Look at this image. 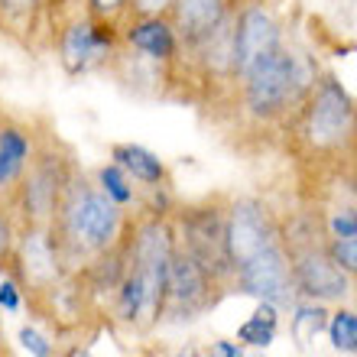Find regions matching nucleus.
<instances>
[{
    "mask_svg": "<svg viewBox=\"0 0 357 357\" xmlns=\"http://www.w3.org/2000/svg\"><path fill=\"white\" fill-rule=\"evenodd\" d=\"M127 218L130 215L121 205H114L91 176H85L82 169L72 172L56 205V215L49 221V231H52L66 270H85L94 257L121 244Z\"/></svg>",
    "mask_w": 357,
    "mask_h": 357,
    "instance_id": "1",
    "label": "nucleus"
},
{
    "mask_svg": "<svg viewBox=\"0 0 357 357\" xmlns=\"http://www.w3.org/2000/svg\"><path fill=\"white\" fill-rule=\"evenodd\" d=\"M319 75L321 72L312 59L282 43L280 49L257 59L234 82L237 101L254 123H264V127L282 123L299 111V104L305 101V94Z\"/></svg>",
    "mask_w": 357,
    "mask_h": 357,
    "instance_id": "2",
    "label": "nucleus"
},
{
    "mask_svg": "<svg viewBox=\"0 0 357 357\" xmlns=\"http://www.w3.org/2000/svg\"><path fill=\"white\" fill-rule=\"evenodd\" d=\"M354 94L341 85L331 72H321L299 104L296 137L312 160L351 156L354 150Z\"/></svg>",
    "mask_w": 357,
    "mask_h": 357,
    "instance_id": "3",
    "label": "nucleus"
},
{
    "mask_svg": "<svg viewBox=\"0 0 357 357\" xmlns=\"http://www.w3.org/2000/svg\"><path fill=\"white\" fill-rule=\"evenodd\" d=\"M75 169H78V162L59 143L56 133H43L26 176H23L17 195L10 202V211L17 218V227L49 225L52 215H56L59 198H62V192H66L68 178H72Z\"/></svg>",
    "mask_w": 357,
    "mask_h": 357,
    "instance_id": "4",
    "label": "nucleus"
},
{
    "mask_svg": "<svg viewBox=\"0 0 357 357\" xmlns=\"http://www.w3.org/2000/svg\"><path fill=\"white\" fill-rule=\"evenodd\" d=\"M121 23H111V20H94L82 10L68 13L56 29V39H52V49H56V59L62 72L68 78L88 75V72H98V68L111 66L114 59L121 56Z\"/></svg>",
    "mask_w": 357,
    "mask_h": 357,
    "instance_id": "5",
    "label": "nucleus"
},
{
    "mask_svg": "<svg viewBox=\"0 0 357 357\" xmlns=\"http://www.w3.org/2000/svg\"><path fill=\"white\" fill-rule=\"evenodd\" d=\"M225 215H227V208L215 205V202L188 205L182 211H172L178 247L195 257L221 286L227 280H234V270H231L227 247H225Z\"/></svg>",
    "mask_w": 357,
    "mask_h": 357,
    "instance_id": "6",
    "label": "nucleus"
},
{
    "mask_svg": "<svg viewBox=\"0 0 357 357\" xmlns=\"http://www.w3.org/2000/svg\"><path fill=\"white\" fill-rule=\"evenodd\" d=\"M282 247L289 254L292 266V286L296 296H305L312 302H341L351 296V276L341 270L328 254V241H315V237H282Z\"/></svg>",
    "mask_w": 357,
    "mask_h": 357,
    "instance_id": "7",
    "label": "nucleus"
},
{
    "mask_svg": "<svg viewBox=\"0 0 357 357\" xmlns=\"http://www.w3.org/2000/svg\"><path fill=\"white\" fill-rule=\"evenodd\" d=\"M221 282L198 264L192 254L176 247L169 273H166V292H162L160 321H192L218 302Z\"/></svg>",
    "mask_w": 357,
    "mask_h": 357,
    "instance_id": "8",
    "label": "nucleus"
},
{
    "mask_svg": "<svg viewBox=\"0 0 357 357\" xmlns=\"http://www.w3.org/2000/svg\"><path fill=\"white\" fill-rule=\"evenodd\" d=\"M66 264L59 254L56 241L49 225H23L17 231V247H13V260H10L7 276L20 282L23 296H36V292L56 286L66 276Z\"/></svg>",
    "mask_w": 357,
    "mask_h": 357,
    "instance_id": "9",
    "label": "nucleus"
},
{
    "mask_svg": "<svg viewBox=\"0 0 357 357\" xmlns=\"http://www.w3.org/2000/svg\"><path fill=\"white\" fill-rule=\"evenodd\" d=\"M280 225L273 221L270 208L260 198H234L225 215V247L231 270L244 266L250 257L280 241Z\"/></svg>",
    "mask_w": 357,
    "mask_h": 357,
    "instance_id": "10",
    "label": "nucleus"
},
{
    "mask_svg": "<svg viewBox=\"0 0 357 357\" xmlns=\"http://www.w3.org/2000/svg\"><path fill=\"white\" fill-rule=\"evenodd\" d=\"M234 23V82L254 66L257 59L282 46V23L266 0L231 3Z\"/></svg>",
    "mask_w": 357,
    "mask_h": 357,
    "instance_id": "11",
    "label": "nucleus"
},
{
    "mask_svg": "<svg viewBox=\"0 0 357 357\" xmlns=\"http://www.w3.org/2000/svg\"><path fill=\"white\" fill-rule=\"evenodd\" d=\"M234 282L244 296H254L257 302H270L276 309H289L296 302V286H292V266L282 241L270 244L257 257H250L244 266L234 270Z\"/></svg>",
    "mask_w": 357,
    "mask_h": 357,
    "instance_id": "12",
    "label": "nucleus"
},
{
    "mask_svg": "<svg viewBox=\"0 0 357 357\" xmlns=\"http://www.w3.org/2000/svg\"><path fill=\"white\" fill-rule=\"evenodd\" d=\"M62 20L66 13L59 0H0V36L23 49L52 46Z\"/></svg>",
    "mask_w": 357,
    "mask_h": 357,
    "instance_id": "13",
    "label": "nucleus"
},
{
    "mask_svg": "<svg viewBox=\"0 0 357 357\" xmlns=\"http://www.w3.org/2000/svg\"><path fill=\"white\" fill-rule=\"evenodd\" d=\"M36 146H39V133L33 130V123L0 111V205L10 208L20 182H23V176L29 169V162H33Z\"/></svg>",
    "mask_w": 357,
    "mask_h": 357,
    "instance_id": "14",
    "label": "nucleus"
},
{
    "mask_svg": "<svg viewBox=\"0 0 357 357\" xmlns=\"http://www.w3.org/2000/svg\"><path fill=\"white\" fill-rule=\"evenodd\" d=\"M121 43L146 62H156L169 72L182 59V43L166 13L162 17H127L121 23Z\"/></svg>",
    "mask_w": 357,
    "mask_h": 357,
    "instance_id": "15",
    "label": "nucleus"
},
{
    "mask_svg": "<svg viewBox=\"0 0 357 357\" xmlns=\"http://www.w3.org/2000/svg\"><path fill=\"white\" fill-rule=\"evenodd\" d=\"M231 3H234V0H172V7L166 17L172 20L182 49L198 46V43L227 17Z\"/></svg>",
    "mask_w": 357,
    "mask_h": 357,
    "instance_id": "16",
    "label": "nucleus"
},
{
    "mask_svg": "<svg viewBox=\"0 0 357 357\" xmlns=\"http://www.w3.org/2000/svg\"><path fill=\"white\" fill-rule=\"evenodd\" d=\"M111 162H117L133 182H140L143 188L150 185H166L169 182V169L166 162L153 150L140 146V143H114L111 146Z\"/></svg>",
    "mask_w": 357,
    "mask_h": 357,
    "instance_id": "17",
    "label": "nucleus"
},
{
    "mask_svg": "<svg viewBox=\"0 0 357 357\" xmlns=\"http://www.w3.org/2000/svg\"><path fill=\"white\" fill-rule=\"evenodd\" d=\"M276 328H280V312L270 302H260L257 312L237 328V344L244 348H270L276 341Z\"/></svg>",
    "mask_w": 357,
    "mask_h": 357,
    "instance_id": "18",
    "label": "nucleus"
},
{
    "mask_svg": "<svg viewBox=\"0 0 357 357\" xmlns=\"http://www.w3.org/2000/svg\"><path fill=\"white\" fill-rule=\"evenodd\" d=\"M325 328H328V309L321 302H299L296 305L289 321V335L299 348H309Z\"/></svg>",
    "mask_w": 357,
    "mask_h": 357,
    "instance_id": "19",
    "label": "nucleus"
},
{
    "mask_svg": "<svg viewBox=\"0 0 357 357\" xmlns=\"http://www.w3.org/2000/svg\"><path fill=\"white\" fill-rule=\"evenodd\" d=\"M94 182H98V188H101L104 195L111 198L114 205L121 208H130L140 202V195H137V185H133V178L127 176V172L117 166V162H104V166H98L94 169Z\"/></svg>",
    "mask_w": 357,
    "mask_h": 357,
    "instance_id": "20",
    "label": "nucleus"
},
{
    "mask_svg": "<svg viewBox=\"0 0 357 357\" xmlns=\"http://www.w3.org/2000/svg\"><path fill=\"white\" fill-rule=\"evenodd\" d=\"M328 338L331 348L341 354H357V312L338 309L328 315Z\"/></svg>",
    "mask_w": 357,
    "mask_h": 357,
    "instance_id": "21",
    "label": "nucleus"
},
{
    "mask_svg": "<svg viewBox=\"0 0 357 357\" xmlns=\"http://www.w3.org/2000/svg\"><path fill=\"white\" fill-rule=\"evenodd\" d=\"M17 218L7 205H0V276H7L10 260H13V247H17Z\"/></svg>",
    "mask_w": 357,
    "mask_h": 357,
    "instance_id": "22",
    "label": "nucleus"
},
{
    "mask_svg": "<svg viewBox=\"0 0 357 357\" xmlns=\"http://www.w3.org/2000/svg\"><path fill=\"white\" fill-rule=\"evenodd\" d=\"M127 7H130V0H78L82 13H88L94 20H111V23H123Z\"/></svg>",
    "mask_w": 357,
    "mask_h": 357,
    "instance_id": "23",
    "label": "nucleus"
},
{
    "mask_svg": "<svg viewBox=\"0 0 357 357\" xmlns=\"http://www.w3.org/2000/svg\"><path fill=\"white\" fill-rule=\"evenodd\" d=\"M328 254L341 270L357 280V237H331L328 241Z\"/></svg>",
    "mask_w": 357,
    "mask_h": 357,
    "instance_id": "24",
    "label": "nucleus"
},
{
    "mask_svg": "<svg viewBox=\"0 0 357 357\" xmlns=\"http://www.w3.org/2000/svg\"><path fill=\"white\" fill-rule=\"evenodd\" d=\"M20 344L29 357H52L56 354V341H49L36 325H23L20 328Z\"/></svg>",
    "mask_w": 357,
    "mask_h": 357,
    "instance_id": "25",
    "label": "nucleus"
},
{
    "mask_svg": "<svg viewBox=\"0 0 357 357\" xmlns=\"http://www.w3.org/2000/svg\"><path fill=\"white\" fill-rule=\"evenodd\" d=\"M328 234L331 237H357V208H338L328 218Z\"/></svg>",
    "mask_w": 357,
    "mask_h": 357,
    "instance_id": "26",
    "label": "nucleus"
},
{
    "mask_svg": "<svg viewBox=\"0 0 357 357\" xmlns=\"http://www.w3.org/2000/svg\"><path fill=\"white\" fill-rule=\"evenodd\" d=\"M20 309H23V289H20V282L13 276H3L0 280V312L17 315Z\"/></svg>",
    "mask_w": 357,
    "mask_h": 357,
    "instance_id": "27",
    "label": "nucleus"
},
{
    "mask_svg": "<svg viewBox=\"0 0 357 357\" xmlns=\"http://www.w3.org/2000/svg\"><path fill=\"white\" fill-rule=\"evenodd\" d=\"M172 0H130L127 7V17H162L169 13Z\"/></svg>",
    "mask_w": 357,
    "mask_h": 357,
    "instance_id": "28",
    "label": "nucleus"
},
{
    "mask_svg": "<svg viewBox=\"0 0 357 357\" xmlns=\"http://www.w3.org/2000/svg\"><path fill=\"white\" fill-rule=\"evenodd\" d=\"M208 357H244V344H237V341H215L211 348H208Z\"/></svg>",
    "mask_w": 357,
    "mask_h": 357,
    "instance_id": "29",
    "label": "nucleus"
},
{
    "mask_svg": "<svg viewBox=\"0 0 357 357\" xmlns=\"http://www.w3.org/2000/svg\"><path fill=\"white\" fill-rule=\"evenodd\" d=\"M0 357H13L10 354V344H7V335H3V321H0Z\"/></svg>",
    "mask_w": 357,
    "mask_h": 357,
    "instance_id": "30",
    "label": "nucleus"
},
{
    "mask_svg": "<svg viewBox=\"0 0 357 357\" xmlns=\"http://www.w3.org/2000/svg\"><path fill=\"white\" fill-rule=\"evenodd\" d=\"M59 7H62V13L68 17V13H75L78 10V0H59Z\"/></svg>",
    "mask_w": 357,
    "mask_h": 357,
    "instance_id": "31",
    "label": "nucleus"
},
{
    "mask_svg": "<svg viewBox=\"0 0 357 357\" xmlns=\"http://www.w3.org/2000/svg\"><path fill=\"white\" fill-rule=\"evenodd\" d=\"M62 357H94V354H91V351H85V348H68Z\"/></svg>",
    "mask_w": 357,
    "mask_h": 357,
    "instance_id": "32",
    "label": "nucleus"
},
{
    "mask_svg": "<svg viewBox=\"0 0 357 357\" xmlns=\"http://www.w3.org/2000/svg\"><path fill=\"white\" fill-rule=\"evenodd\" d=\"M172 357H198V351L195 348H182V351H176Z\"/></svg>",
    "mask_w": 357,
    "mask_h": 357,
    "instance_id": "33",
    "label": "nucleus"
},
{
    "mask_svg": "<svg viewBox=\"0 0 357 357\" xmlns=\"http://www.w3.org/2000/svg\"><path fill=\"white\" fill-rule=\"evenodd\" d=\"M351 156L357 160V101H354V150H351Z\"/></svg>",
    "mask_w": 357,
    "mask_h": 357,
    "instance_id": "34",
    "label": "nucleus"
}]
</instances>
